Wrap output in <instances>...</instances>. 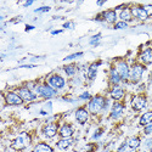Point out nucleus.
Wrapping results in <instances>:
<instances>
[{
    "instance_id": "5",
    "label": "nucleus",
    "mask_w": 152,
    "mask_h": 152,
    "mask_svg": "<svg viewBox=\"0 0 152 152\" xmlns=\"http://www.w3.org/2000/svg\"><path fill=\"white\" fill-rule=\"evenodd\" d=\"M117 72L122 79H126L129 77V67L125 62H119L117 65Z\"/></svg>"
},
{
    "instance_id": "31",
    "label": "nucleus",
    "mask_w": 152,
    "mask_h": 152,
    "mask_svg": "<svg viewBox=\"0 0 152 152\" xmlns=\"http://www.w3.org/2000/svg\"><path fill=\"white\" fill-rule=\"evenodd\" d=\"M50 10V7L49 6H44V7H39V9H37L35 10V12H48Z\"/></svg>"
},
{
    "instance_id": "25",
    "label": "nucleus",
    "mask_w": 152,
    "mask_h": 152,
    "mask_svg": "<svg viewBox=\"0 0 152 152\" xmlns=\"http://www.w3.org/2000/svg\"><path fill=\"white\" fill-rule=\"evenodd\" d=\"M65 72H66L68 75H73V74L75 73V67H74L73 65H71V66H66V67H65Z\"/></svg>"
},
{
    "instance_id": "35",
    "label": "nucleus",
    "mask_w": 152,
    "mask_h": 152,
    "mask_svg": "<svg viewBox=\"0 0 152 152\" xmlns=\"http://www.w3.org/2000/svg\"><path fill=\"white\" fill-rule=\"evenodd\" d=\"M33 4V1H27L26 4H24V6H29V5H32Z\"/></svg>"
},
{
    "instance_id": "8",
    "label": "nucleus",
    "mask_w": 152,
    "mask_h": 152,
    "mask_svg": "<svg viewBox=\"0 0 152 152\" xmlns=\"http://www.w3.org/2000/svg\"><path fill=\"white\" fill-rule=\"evenodd\" d=\"M18 94H20V97L22 100H24V101H33L35 99V95L29 89H26V88H22V89H20Z\"/></svg>"
},
{
    "instance_id": "37",
    "label": "nucleus",
    "mask_w": 152,
    "mask_h": 152,
    "mask_svg": "<svg viewBox=\"0 0 152 152\" xmlns=\"http://www.w3.org/2000/svg\"><path fill=\"white\" fill-rule=\"evenodd\" d=\"M29 29H33V27H31V26H27V31H29Z\"/></svg>"
},
{
    "instance_id": "14",
    "label": "nucleus",
    "mask_w": 152,
    "mask_h": 152,
    "mask_svg": "<svg viewBox=\"0 0 152 152\" xmlns=\"http://www.w3.org/2000/svg\"><path fill=\"white\" fill-rule=\"evenodd\" d=\"M123 112V106L121 104H115L112 107V112H111V117L112 118H118Z\"/></svg>"
},
{
    "instance_id": "30",
    "label": "nucleus",
    "mask_w": 152,
    "mask_h": 152,
    "mask_svg": "<svg viewBox=\"0 0 152 152\" xmlns=\"http://www.w3.org/2000/svg\"><path fill=\"white\" fill-rule=\"evenodd\" d=\"M145 134H152V123H150L145 126Z\"/></svg>"
},
{
    "instance_id": "16",
    "label": "nucleus",
    "mask_w": 152,
    "mask_h": 152,
    "mask_svg": "<svg viewBox=\"0 0 152 152\" xmlns=\"http://www.w3.org/2000/svg\"><path fill=\"white\" fill-rule=\"evenodd\" d=\"M33 152H54V151H53L51 147H50L49 145H46V144H38L34 147Z\"/></svg>"
},
{
    "instance_id": "1",
    "label": "nucleus",
    "mask_w": 152,
    "mask_h": 152,
    "mask_svg": "<svg viewBox=\"0 0 152 152\" xmlns=\"http://www.w3.org/2000/svg\"><path fill=\"white\" fill-rule=\"evenodd\" d=\"M105 107V99L101 96L94 97L89 102V110L91 113H97Z\"/></svg>"
},
{
    "instance_id": "18",
    "label": "nucleus",
    "mask_w": 152,
    "mask_h": 152,
    "mask_svg": "<svg viewBox=\"0 0 152 152\" xmlns=\"http://www.w3.org/2000/svg\"><path fill=\"white\" fill-rule=\"evenodd\" d=\"M12 147L15 150H22L24 147V139L23 136H18L17 139H15V141L12 142Z\"/></svg>"
},
{
    "instance_id": "26",
    "label": "nucleus",
    "mask_w": 152,
    "mask_h": 152,
    "mask_svg": "<svg viewBox=\"0 0 152 152\" xmlns=\"http://www.w3.org/2000/svg\"><path fill=\"white\" fill-rule=\"evenodd\" d=\"M82 55H83L82 53H77V54H72V55L67 56V57L65 58V61H69V60H73V58H77V57H80Z\"/></svg>"
},
{
    "instance_id": "23",
    "label": "nucleus",
    "mask_w": 152,
    "mask_h": 152,
    "mask_svg": "<svg viewBox=\"0 0 152 152\" xmlns=\"http://www.w3.org/2000/svg\"><path fill=\"white\" fill-rule=\"evenodd\" d=\"M128 146H129L132 150L137 148L139 146H140V139H137V137H132V139H129Z\"/></svg>"
},
{
    "instance_id": "20",
    "label": "nucleus",
    "mask_w": 152,
    "mask_h": 152,
    "mask_svg": "<svg viewBox=\"0 0 152 152\" xmlns=\"http://www.w3.org/2000/svg\"><path fill=\"white\" fill-rule=\"evenodd\" d=\"M152 123V112H146L145 115H142L141 119H140V124L141 125H147Z\"/></svg>"
},
{
    "instance_id": "36",
    "label": "nucleus",
    "mask_w": 152,
    "mask_h": 152,
    "mask_svg": "<svg viewBox=\"0 0 152 152\" xmlns=\"http://www.w3.org/2000/svg\"><path fill=\"white\" fill-rule=\"evenodd\" d=\"M61 32H62V31H54V32H53V34L55 35V34H58V33H61Z\"/></svg>"
},
{
    "instance_id": "33",
    "label": "nucleus",
    "mask_w": 152,
    "mask_h": 152,
    "mask_svg": "<svg viewBox=\"0 0 152 152\" xmlns=\"http://www.w3.org/2000/svg\"><path fill=\"white\" fill-rule=\"evenodd\" d=\"M63 27H65V28H73V24L72 23H65V24H63Z\"/></svg>"
},
{
    "instance_id": "4",
    "label": "nucleus",
    "mask_w": 152,
    "mask_h": 152,
    "mask_svg": "<svg viewBox=\"0 0 152 152\" xmlns=\"http://www.w3.org/2000/svg\"><path fill=\"white\" fill-rule=\"evenodd\" d=\"M142 73H144V67L140 66V65H135V66L132 68V72H130L132 80H133V82H137L139 79L141 78Z\"/></svg>"
},
{
    "instance_id": "10",
    "label": "nucleus",
    "mask_w": 152,
    "mask_h": 152,
    "mask_svg": "<svg viewBox=\"0 0 152 152\" xmlns=\"http://www.w3.org/2000/svg\"><path fill=\"white\" fill-rule=\"evenodd\" d=\"M56 133H57V126H56L55 124H49V125H46L45 128H44V134H45V136H48V137L55 136Z\"/></svg>"
},
{
    "instance_id": "34",
    "label": "nucleus",
    "mask_w": 152,
    "mask_h": 152,
    "mask_svg": "<svg viewBox=\"0 0 152 152\" xmlns=\"http://www.w3.org/2000/svg\"><path fill=\"white\" fill-rule=\"evenodd\" d=\"M101 133H102V130H99V132H96V133H95V135H94V139L99 137V136L101 135Z\"/></svg>"
},
{
    "instance_id": "28",
    "label": "nucleus",
    "mask_w": 152,
    "mask_h": 152,
    "mask_svg": "<svg viewBox=\"0 0 152 152\" xmlns=\"http://www.w3.org/2000/svg\"><path fill=\"white\" fill-rule=\"evenodd\" d=\"M99 40H100V34H97V35H95V37L91 38L90 44H91V45H96V44L99 43Z\"/></svg>"
},
{
    "instance_id": "12",
    "label": "nucleus",
    "mask_w": 152,
    "mask_h": 152,
    "mask_svg": "<svg viewBox=\"0 0 152 152\" xmlns=\"http://www.w3.org/2000/svg\"><path fill=\"white\" fill-rule=\"evenodd\" d=\"M132 12H133L134 16H136L137 18H140V20H142V21L148 17L147 14L145 12V10H144V7H134Z\"/></svg>"
},
{
    "instance_id": "24",
    "label": "nucleus",
    "mask_w": 152,
    "mask_h": 152,
    "mask_svg": "<svg viewBox=\"0 0 152 152\" xmlns=\"http://www.w3.org/2000/svg\"><path fill=\"white\" fill-rule=\"evenodd\" d=\"M119 17H121L123 21H130V20H132V12H130L128 9H124V10L121 12Z\"/></svg>"
},
{
    "instance_id": "11",
    "label": "nucleus",
    "mask_w": 152,
    "mask_h": 152,
    "mask_svg": "<svg viewBox=\"0 0 152 152\" xmlns=\"http://www.w3.org/2000/svg\"><path fill=\"white\" fill-rule=\"evenodd\" d=\"M140 58H141V61L144 63H147V65H148V63H152V49L144 50L141 56H140Z\"/></svg>"
},
{
    "instance_id": "21",
    "label": "nucleus",
    "mask_w": 152,
    "mask_h": 152,
    "mask_svg": "<svg viewBox=\"0 0 152 152\" xmlns=\"http://www.w3.org/2000/svg\"><path fill=\"white\" fill-rule=\"evenodd\" d=\"M104 17H105V20L107 21V22H115L116 21V12L115 11H112V10H110V11H106V12H104Z\"/></svg>"
},
{
    "instance_id": "15",
    "label": "nucleus",
    "mask_w": 152,
    "mask_h": 152,
    "mask_svg": "<svg viewBox=\"0 0 152 152\" xmlns=\"http://www.w3.org/2000/svg\"><path fill=\"white\" fill-rule=\"evenodd\" d=\"M123 95H124V91L119 86H116L115 89L111 91V96H112V99H115V100H121L123 97Z\"/></svg>"
},
{
    "instance_id": "2",
    "label": "nucleus",
    "mask_w": 152,
    "mask_h": 152,
    "mask_svg": "<svg viewBox=\"0 0 152 152\" xmlns=\"http://www.w3.org/2000/svg\"><path fill=\"white\" fill-rule=\"evenodd\" d=\"M37 93L39 94V95H42V96H44V97H51V96H54L55 94H56V91L53 89V88H50V86H48V85H42V86H38L37 88Z\"/></svg>"
},
{
    "instance_id": "29",
    "label": "nucleus",
    "mask_w": 152,
    "mask_h": 152,
    "mask_svg": "<svg viewBox=\"0 0 152 152\" xmlns=\"http://www.w3.org/2000/svg\"><path fill=\"white\" fill-rule=\"evenodd\" d=\"M122 28H126V22H118V23H116V29H122Z\"/></svg>"
},
{
    "instance_id": "9",
    "label": "nucleus",
    "mask_w": 152,
    "mask_h": 152,
    "mask_svg": "<svg viewBox=\"0 0 152 152\" xmlns=\"http://www.w3.org/2000/svg\"><path fill=\"white\" fill-rule=\"evenodd\" d=\"M75 118H77V121L80 124H84L88 121V118H89V115H88V112L84 108H79V110H77V112H75Z\"/></svg>"
},
{
    "instance_id": "27",
    "label": "nucleus",
    "mask_w": 152,
    "mask_h": 152,
    "mask_svg": "<svg viewBox=\"0 0 152 152\" xmlns=\"http://www.w3.org/2000/svg\"><path fill=\"white\" fill-rule=\"evenodd\" d=\"M144 10L147 14V16H152V5H146L144 6Z\"/></svg>"
},
{
    "instance_id": "17",
    "label": "nucleus",
    "mask_w": 152,
    "mask_h": 152,
    "mask_svg": "<svg viewBox=\"0 0 152 152\" xmlns=\"http://www.w3.org/2000/svg\"><path fill=\"white\" fill-rule=\"evenodd\" d=\"M97 67H99V63H93V65L89 67V69H88V78L89 79H94L96 77Z\"/></svg>"
},
{
    "instance_id": "7",
    "label": "nucleus",
    "mask_w": 152,
    "mask_h": 152,
    "mask_svg": "<svg viewBox=\"0 0 152 152\" xmlns=\"http://www.w3.org/2000/svg\"><path fill=\"white\" fill-rule=\"evenodd\" d=\"M132 106L134 110H141L146 106V99L142 96H136L132 101Z\"/></svg>"
},
{
    "instance_id": "22",
    "label": "nucleus",
    "mask_w": 152,
    "mask_h": 152,
    "mask_svg": "<svg viewBox=\"0 0 152 152\" xmlns=\"http://www.w3.org/2000/svg\"><path fill=\"white\" fill-rule=\"evenodd\" d=\"M121 75L118 74V72H117V69H112L111 71V82L113 83V84H118L119 82H121Z\"/></svg>"
},
{
    "instance_id": "13",
    "label": "nucleus",
    "mask_w": 152,
    "mask_h": 152,
    "mask_svg": "<svg viewBox=\"0 0 152 152\" xmlns=\"http://www.w3.org/2000/svg\"><path fill=\"white\" fill-rule=\"evenodd\" d=\"M60 134H61V136L62 137H69V136H72V134H73V128L71 125H68V124H65L61 128V130H60Z\"/></svg>"
},
{
    "instance_id": "6",
    "label": "nucleus",
    "mask_w": 152,
    "mask_h": 152,
    "mask_svg": "<svg viewBox=\"0 0 152 152\" xmlns=\"http://www.w3.org/2000/svg\"><path fill=\"white\" fill-rule=\"evenodd\" d=\"M5 99H6V102H7L9 105H21L22 101H23V100L20 97V95H17V94H15V93H9Z\"/></svg>"
},
{
    "instance_id": "19",
    "label": "nucleus",
    "mask_w": 152,
    "mask_h": 152,
    "mask_svg": "<svg viewBox=\"0 0 152 152\" xmlns=\"http://www.w3.org/2000/svg\"><path fill=\"white\" fill-rule=\"evenodd\" d=\"M71 145H72V140H69V139H62V140L57 142V147L60 150H67Z\"/></svg>"
},
{
    "instance_id": "32",
    "label": "nucleus",
    "mask_w": 152,
    "mask_h": 152,
    "mask_svg": "<svg viewBox=\"0 0 152 152\" xmlns=\"http://www.w3.org/2000/svg\"><path fill=\"white\" fill-rule=\"evenodd\" d=\"M79 97H80L82 100H86V99H89V97H90V94H89V93H83Z\"/></svg>"
},
{
    "instance_id": "3",
    "label": "nucleus",
    "mask_w": 152,
    "mask_h": 152,
    "mask_svg": "<svg viewBox=\"0 0 152 152\" xmlns=\"http://www.w3.org/2000/svg\"><path fill=\"white\" fill-rule=\"evenodd\" d=\"M49 84L50 86L56 88V89H61V88L65 86V79L60 77V75H51L49 78Z\"/></svg>"
}]
</instances>
